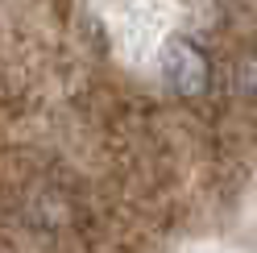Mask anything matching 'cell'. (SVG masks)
I'll use <instances>...</instances> for the list:
<instances>
[{
	"label": "cell",
	"mask_w": 257,
	"mask_h": 253,
	"mask_svg": "<svg viewBox=\"0 0 257 253\" xmlns=\"http://www.w3.org/2000/svg\"><path fill=\"white\" fill-rule=\"evenodd\" d=\"M162 79L170 83L174 96L195 100V96L207 91V83H212V58H207V50H203L199 42L170 38L162 46Z\"/></svg>",
	"instance_id": "cell-1"
}]
</instances>
